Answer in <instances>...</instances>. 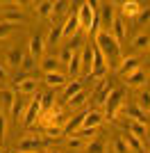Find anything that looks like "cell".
I'll use <instances>...</instances> for the list:
<instances>
[{"label": "cell", "mask_w": 150, "mask_h": 153, "mask_svg": "<svg viewBox=\"0 0 150 153\" xmlns=\"http://www.w3.org/2000/svg\"><path fill=\"white\" fill-rule=\"evenodd\" d=\"M82 85H84V82H82L80 78H77V80H73V82H68L66 87H64V96H62V101L68 103L75 94H80V91H82Z\"/></svg>", "instance_id": "cell-17"}, {"label": "cell", "mask_w": 150, "mask_h": 153, "mask_svg": "<svg viewBox=\"0 0 150 153\" xmlns=\"http://www.w3.org/2000/svg\"><path fill=\"white\" fill-rule=\"evenodd\" d=\"M37 14L39 16H52V9H55V2H50V0H41L37 2Z\"/></svg>", "instance_id": "cell-27"}, {"label": "cell", "mask_w": 150, "mask_h": 153, "mask_svg": "<svg viewBox=\"0 0 150 153\" xmlns=\"http://www.w3.org/2000/svg\"><path fill=\"white\" fill-rule=\"evenodd\" d=\"M21 62H23V51L21 48H12V51L7 53V66L9 69H18Z\"/></svg>", "instance_id": "cell-20"}, {"label": "cell", "mask_w": 150, "mask_h": 153, "mask_svg": "<svg viewBox=\"0 0 150 153\" xmlns=\"http://www.w3.org/2000/svg\"><path fill=\"white\" fill-rule=\"evenodd\" d=\"M66 144H68V149H73V151L87 149V140H82V137H80L77 133H75V135H71V137H66Z\"/></svg>", "instance_id": "cell-28"}, {"label": "cell", "mask_w": 150, "mask_h": 153, "mask_svg": "<svg viewBox=\"0 0 150 153\" xmlns=\"http://www.w3.org/2000/svg\"><path fill=\"white\" fill-rule=\"evenodd\" d=\"M125 142H127V146H130L132 153H146V144H143L141 140H137L134 135H127V137H125Z\"/></svg>", "instance_id": "cell-26"}, {"label": "cell", "mask_w": 150, "mask_h": 153, "mask_svg": "<svg viewBox=\"0 0 150 153\" xmlns=\"http://www.w3.org/2000/svg\"><path fill=\"white\" fill-rule=\"evenodd\" d=\"M114 151L116 153H132L130 146H127V142H125V137H116L114 140Z\"/></svg>", "instance_id": "cell-34"}, {"label": "cell", "mask_w": 150, "mask_h": 153, "mask_svg": "<svg viewBox=\"0 0 150 153\" xmlns=\"http://www.w3.org/2000/svg\"><path fill=\"white\" fill-rule=\"evenodd\" d=\"M39 117H41V96L34 94V98L30 101V108H27V112H25V117H23V126L25 128L34 126Z\"/></svg>", "instance_id": "cell-4"}, {"label": "cell", "mask_w": 150, "mask_h": 153, "mask_svg": "<svg viewBox=\"0 0 150 153\" xmlns=\"http://www.w3.org/2000/svg\"><path fill=\"white\" fill-rule=\"evenodd\" d=\"M123 98H125V89H112L109 91V96L105 98V103H102V112H105V119H116V114H118V110L123 108Z\"/></svg>", "instance_id": "cell-2"}, {"label": "cell", "mask_w": 150, "mask_h": 153, "mask_svg": "<svg viewBox=\"0 0 150 153\" xmlns=\"http://www.w3.org/2000/svg\"><path fill=\"white\" fill-rule=\"evenodd\" d=\"M143 82H146V73H143V69H137L134 73H130V76L125 78V85H127V87H141Z\"/></svg>", "instance_id": "cell-21"}, {"label": "cell", "mask_w": 150, "mask_h": 153, "mask_svg": "<svg viewBox=\"0 0 150 153\" xmlns=\"http://www.w3.org/2000/svg\"><path fill=\"white\" fill-rule=\"evenodd\" d=\"M137 108H139V110H143L146 114L150 112V91H141V94H139V98H137Z\"/></svg>", "instance_id": "cell-30"}, {"label": "cell", "mask_w": 150, "mask_h": 153, "mask_svg": "<svg viewBox=\"0 0 150 153\" xmlns=\"http://www.w3.org/2000/svg\"><path fill=\"white\" fill-rule=\"evenodd\" d=\"M7 78H9V69H7V66H2V64H0V82H5Z\"/></svg>", "instance_id": "cell-42"}, {"label": "cell", "mask_w": 150, "mask_h": 153, "mask_svg": "<svg viewBox=\"0 0 150 153\" xmlns=\"http://www.w3.org/2000/svg\"><path fill=\"white\" fill-rule=\"evenodd\" d=\"M139 14H141V5H139V2H134V0H132V2H123V5H121V16H123L125 21H127V19H134V16H139Z\"/></svg>", "instance_id": "cell-14"}, {"label": "cell", "mask_w": 150, "mask_h": 153, "mask_svg": "<svg viewBox=\"0 0 150 153\" xmlns=\"http://www.w3.org/2000/svg\"><path fill=\"white\" fill-rule=\"evenodd\" d=\"M114 2H100L98 5V23H100V30L105 32H112V25L114 21H116V9H114Z\"/></svg>", "instance_id": "cell-3"}, {"label": "cell", "mask_w": 150, "mask_h": 153, "mask_svg": "<svg viewBox=\"0 0 150 153\" xmlns=\"http://www.w3.org/2000/svg\"><path fill=\"white\" fill-rule=\"evenodd\" d=\"M14 103H16V94H14L12 89H2V91H0V105H2L5 110H9V112H12Z\"/></svg>", "instance_id": "cell-22"}, {"label": "cell", "mask_w": 150, "mask_h": 153, "mask_svg": "<svg viewBox=\"0 0 150 153\" xmlns=\"http://www.w3.org/2000/svg\"><path fill=\"white\" fill-rule=\"evenodd\" d=\"M21 21V12H7L2 14V23H9V25H16Z\"/></svg>", "instance_id": "cell-35"}, {"label": "cell", "mask_w": 150, "mask_h": 153, "mask_svg": "<svg viewBox=\"0 0 150 153\" xmlns=\"http://www.w3.org/2000/svg\"><path fill=\"white\" fill-rule=\"evenodd\" d=\"M0 114H2V112H0Z\"/></svg>", "instance_id": "cell-46"}, {"label": "cell", "mask_w": 150, "mask_h": 153, "mask_svg": "<svg viewBox=\"0 0 150 153\" xmlns=\"http://www.w3.org/2000/svg\"><path fill=\"white\" fill-rule=\"evenodd\" d=\"M80 9V7H77ZM77 9L75 12L68 14V19L64 21V25H62V39H71L75 34V32L80 30V21H77Z\"/></svg>", "instance_id": "cell-6"}, {"label": "cell", "mask_w": 150, "mask_h": 153, "mask_svg": "<svg viewBox=\"0 0 150 153\" xmlns=\"http://www.w3.org/2000/svg\"><path fill=\"white\" fill-rule=\"evenodd\" d=\"M137 69H141V66H139V57H123L116 71H118L121 76H125V78H127L130 73H134Z\"/></svg>", "instance_id": "cell-10"}, {"label": "cell", "mask_w": 150, "mask_h": 153, "mask_svg": "<svg viewBox=\"0 0 150 153\" xmlns=\"http://www.w3.org/2000/svg\"><path fill=\"white\" fill-rule=\"evenodd\" d=\"M64 133H66L64 126H46V130H43L46 140H59V137H64Z\"/></svg>", "instance_id": "cell-25"}, {"label": "cell", "mask_w": 150, "mask_h": 153, "mask_svg": "<svg viewBox=\"0 0 150 153\" xmlns=\"http://www.w3.org/2000/svg\"><path fill=\"white\" fill-rule=\"evenodd\" d=\"M87 103H89V91H84V89H82L80 94H75L73 98H71V101L66 103V105H68V108L75 112V110H82V108H87Z\"/></svg>", "instance_id": "cell-16"}, {"label": "cell", "mask_w": 150, "mask_h": 153, "mask_svg": "<svg viewBox=\"0 0 150 153\" xmlns=\"http://www.w3.org/2000/svg\"><path fill=\"white\" fill-rule=\"evenodd\" d=\"M96 39V46H98L100 51H102V55L107 57V62H118L121 57V46L116 44V39H114L112 32H105V30H98L93 34Z\"/></svg>", "instance_id": "cell-1"}, {"label": "cell", "mask_w": 150, "mask_h": 153, "mask_svg": "<svg viewBox=\"0 0 150 153\" xmlns=\"http://www.w3.org/2000/svg\"><path fill=\"white\" fill-rule=\"evenodd\" d=\"M0 12H5V5H2V2H0Z\"/></svg>", "instance_id": "cell-43"}, {"label": "cell", "mask_w": 150, "mask_h": 153, "mask_svg": "<svg viewBox=\"0 0 150 153\" xmlns=\"http://www.w3.org/2000/svg\"><path fill=\"white\" fill-rule=\"evenodd\" d=\"M5 135H7V117L0 114V140H5Z\"/></svg>", "instance_id": "cell-41"}, {"label": "cell", "mask_w": 150, "mask_h": 153, "mask_svg": "<svg viewBox=\"0 0 150 153\" xmlns=\"http://www.w3.org/2000/svg\"><path fill=\"white\" fill-rule=\"evenodd\" d=\"M59 39H62V25H52V27H50V34H48V41H46V44H48V46H55Z\"/></svg>", "instance_id": "cell-31"}, {"label": "cell", "mask_w": 150, "mask_h": 153, "mask_svg": "<svg viewBox=\"0 0 150 153\" xmlns=\"http://www.w3.org/2000/svg\"><path fill=\"white\" fill-rule=\"evenodd\" d=\"M21 69H23V71H32V69H34V57H32L30 53H23V62H21Z\"/></svg>", "instance_id": "cell-37"}, {"label": "cell", "mask_w": 150, "mask_h": 153, "mask_svg": "<svg viewBox=\"0 0 150 153\" xmlns=\"http://www.w3.org/2000/svg\"><path fill=\"white\" fill-rule=\"evenodd\" d=\"M80 73H82V51L73 53V57H71V62H68V76L73 78V80H77Z\"/></svg>", "instance_id": "cell-13"}, {"label": "cell", "mask_w": 150, "mask_h": 153, "mask_svg": "<svg viewBox=\"0 0 150 153\" xmlns=\"http://www.w3.org/2000/svg\"><path fill=\"white\" fill-rule=\"evenodd\" d=\"M43 82L48 85L50 89H55V87H66V73H62V71H55V73H46L43 76Z\"/></svg>", "instance_id": "cell-11"}, {"label": "cell", "mask_w": 150, "mask_h": 153, "mask_svg": "<svg viewBox=\"0 0 150 153\" xmlns=\"http://www.w3.org/2000/svg\"><path fill=\"white\" fill-rule=\"evenodd\" d=\"M27 53H30L34 59L43 57V53H46V39L41 37V34H34V37L30 39V44H27Z\"/></svg>", "instance_id": "cell-9"}, {"label": "cell", "mask_w": 150, "mask_h": 153, "mask_svg": "<svg viewBox=\"0 0 150 153\" xmlns=\"http://www.w3.org/2000/svg\"><path fill=\"white\" fill-rule=\"evenodd\" d=\"M87 153H105V142L102 140H91L87 144Z\"/></svg>", "instance_id": "cell-32"}, {"label": "cell", "mask_w": 150, "mask_h": 153, "mask_svg": "<svg viewBox=\"0 0 150 153\" xmlns=\"http://www.w3.org/2000/svg\"><path fill=\"white\" fill-rule=\"evenodd\" d=\"M148 46H150V37L146 34V32H141V34H137V37L132 39V48H137V51L148 48Z\"/></svg>", "instance_id": "cell-29"}, {"label": "cell", "mask_w": 150, "mask_h": 153, "mask_svg": "<svg viewBox=\"0 0 150 153\" xmlns=\"http://www.w3.org/2000/svg\"><path fill=\"white\" fill-rule=\"evenodd\" d=\"M41 71H43V76L46 73H55L57 71V66H59V57H55V55H48V57H43L41 59Z\"/></svg>", "instance_id": "cell-19"}, {"label": "cell", "mask_w": 150, "mask_h": 153, "mask_svg": "<svg viewBox=\"0 0 150 153\" xmlns=\"http://www.w3.org/2000/svg\"><path fill=\"white\" fill-rule=\"evenodd\" d=\"M71 57H73V51H71V48H66V46H64L62 55H59V64H68V62H71Z\"/></svg>", "instance_id": "cell-39"}, {"label": "cell", "mask_w": 150, "mask_h": 153, "mask_svg": "<svg viewBox=\"0 0 150 153\" xmlns=\"http://www.w3.org/2000/svg\"><path fill=\"white\" fill-rule=\"evenodd\" d=\"M148 153H150V144H148Z\"/></svg>", "instance_id": "cell-45"}, {"label": "cell", "mask_w": 150, "mask_h": 153, "mask_svg": "<svg viewBox=\"0 0 150 153\" xmlns=\"http://www.w3.org/2000/svg\"><path fill=\"white\" fill-rule=\"evenodd\" d=\"M139 23H141V25H148V23H150V7H148V9H141V14H139Z\"/></svg>", "instance_id": "cell-40"}, {"label": "cell", "mask_w": 150, "mask_h": 153, "mask_svg": "<svg viewBox=\"0 0 150 153\" xmlns=\"http://www.w3.org/2000/svg\"><path fill=\"white\" fill-rule=\"evenodd\" d=\"M46 137H25L21 140L18 144V151L21 153H41L43 151V144H46Z\"/></svg>", "instance_id": "cell-5"}, {"label": "cell", "mask_w": 150, "mask_h": 153, "mask_svg": "<svg viewBox=\"0 0 150 153\" xmlns=\"http://www.w3.org/2000/svg\"><path fill=\"white\" fill-rule=\"evenodd\" d=\"M27 108H30V103L27 101H16L14 103V108H12V117L16 119V121H21L25 117V112H27Z\"/></svg>", "instance_id": "cell-24"}, {"label": "cell", "mask_w": 150, "mask_h": 153, "mask_svg": "<svg viewBox=\"0 0 150 153\" xmlns=\"http://www.w3.org/2000/svg\"><path fill=\"white\" fill-rule=\"evenodd\" d=\"M127 117H130V121H137V123H143V126H148V114H146L143 110H139L137 105H130L127 108Z\"/></svg>", "instance_id": "cell-18"}, {"label": "cell", "mask_w": 150, "mask_h": 153, "mask_svg": "<svg viewBox=\"0 0 150 153\" xmlns=\"http://www.w3.org/2000/svg\"><path fill=\"white\" fill-rule=\"evenodd\" d=\"M77 135H80L82 140H89V142H91V140H98V137H96V135H98V128H82Z\"/></svg>", "instance_id": "cell-36"}, {"label": "cell", "mask_w": 150, "mask_h": 153, "mask_svg": "<svg viewBox=\"0 0 150 153\" xmlns=\"http://www.w3.org/2000/svg\"><path fill=\"white\" fill-rule=\"evenodd\" d=\"M14 27L16 25H9V23H0V39H7L9 34L14 32Z\"/></svg>", "instance_id": "cell-38"}, {"label": "cell", "mask_w": 150, "mask_h": 153, "mask_svg": "<svg viewBox=\"0 0 150 153\" xmlns=\"http://www.w3.org/2000/svg\"><path fill=\"white\" fill-rule=\"evenodd\" d=\"M130 135H134L137 140H141L146 144V140H148V130H146L143 123H137V121H130Z\"/></svg>", "instance_id": "cell-23"}, {"label": "cell", "mask_w": 150, "mask_h": 153, "mask_svg": "<svg viewBox=\"0 0 150 153\" xmlns=\"http://www.w3.org/2000/svg\"><path fill=\"white\" fill-rule=\"evenodd\" d=\"M52 108H55V96H52V94L41 96V114H46V112L52 110Z\"/></svg>", "instance_id": "cell-33"}, {"label": "cell", "mask_w": 150, "mask_h": 153, "mask_svg": "<svg viewBox=\"0 0 150 153\" xmlns=\"http://www.w3.org/2000/svg\"><path fill=\"white\" fill-rule=\"evenodd\" d=\"M102 121H105V112L100 108H91V110H87V114H84L82 128H98Z\"/></svg>", "instance_id": "cell-8"}, {"label": "cell", "mask_w": 150, "mask_h": 153, "mask_svg": "<svg viewBox=\"0 0 150 153\" xmlns=\"http://www.w3.org/2000/svg\"><path fill=\"white\" fill-rule=\"evenodd\" d=\"M84 39H87V34H84L82 30H77V32L73 34V37L68 39V44H66V48H71L73 53H80L82 48L87 46V44H84Z\"/></svg>", "instance_id": "cell-15"}, {"label": "cell", "mask_w": 150, "mask_h": 153, "mask_svg": "<svg viewBox=\"0 0 150 153\" xmlns=\"http://www.w3.org/2000/svg\"><path fill=\"white\" fill-rule=\"evenodd\" d=\"M48 153H59V151H48Z\"/></svg>", "instance_id": "cell-44"}, {"label": "cell", "mask_w": 150, "mask_h": 153, "mask_svg": "<svg viewBox=\"0 0 150 153\" xmlns=\"http://www.w3.org/2000/svg\"><path fill=\"white\" fill-rule=\"evenodd\" d=\"M14 87H16V91H21V94H30V96H34V94H37L39 82L34 80V78H23L21 82H14Z\"/></svg>", "instance_id": "cell-12"}, {"label": "cell", "mask_w": 150, "mask_h": 153, "mask_svg": "<svg viewBox=\"0 0 150 153\" xmlns=\"http://www.w3.org/2000/svg\"><path fill=\"white\" fill-rule=\"evenodd\" d=\"M112 34H114V39H116V44L123 48L125 37H127V21H125L121 14L116 16V21H114V25H112Z\"/></svg>", "instance_id": "cell-7"}]
</instances>
